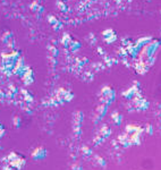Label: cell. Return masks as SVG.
I'll use <instances>...</instances> for the list:
<instances>
[{
    "instance_id": "1",
    "label": "cell",
    "mask_w": 161,
    "mask_h": 170,
    "mask_svg": "<svg viewBox=\"0 0 161 170\" xmlns=\"http://www.w3.org/2000/svg\"><path fill=\"white\" fill-rule=\"evenodd\" d=\"M112 118L115 119V121H116L117 124H119V123L122 121V117H120V116H119V114H118L117 112H113V113H112Z\"/></svg>"
}]
</instances>
